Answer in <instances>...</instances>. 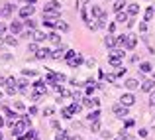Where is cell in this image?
Wrapping results in <instances>:
<instances>
[{
    "mask_svg": "<svg viewBox=\"0 0 155 140\" xmlns=\"http://www.w3.org/2000/svg\"><path fill=\"white\" fill-rule=\"evenodd\" d=\"M2 44H4V36H0V46H2Z\"/></svg>",
    "mask_w": 155,
    "mask_h": 140,
    "instance_id": "cell-58",
    "label": "cell"
},
{
    "mask_svg": "<svg viewBox=\"0 0 155 140\" xmlns=\"http://www.w3.org/2000/svg\"><path fill=\"white\" fill-rule=\"evenodd\" d=\"M22 73H24V75H26V77H28V75H30V77H35V75H38V73H35L34 69H24Z\"/></svg>",
    "mask_w": 155,
    "mask_h": 140,
    "instance_id": "cell-45",
    "label": "cell"
},
{
    "mask_svg": "<svg viewBox=\"0 0 155 140\" xmlns=\"http://www.w3.org/2000/svg\"><path fill=\"white\" fill-rule=\"evenodd\" d=\"M53 113H55V109H53V107H45V110H43V114H47V117H51Z\"/></svg>",
    "mask_w": 155,
    "mask_h": 140,
    "instance_id": "cell-47",
    "label": "cell"
},
{
    "mask_svg": "<svg viewBox=\"0 0 155 140\" xmlns=\"http://www.w3.org/2000/svg\"><path fill=\"white\" fill-rule=\"evenodd\" d=\"M61 18H43V26L45 28H57V22Z\"/></svg>",
    "mask_w": 155,
    "mask_h": 140,
    "instance_id": "cell-23",
    "label": "cell"
},
{
    "mask_svg": "<svg viewBox=\"0 0 155 140\" xmlns=\"http://www.w3.org/2000/svg\"><path fill=\"white\" fill-rule=\"evenodd\" d=\"M94 91H96V85H87V87H84V93H87V97H91Z\"/></svg>",
    "mask_w": 155,
    "mask_h": 140,
    "instance_id": "cell-37",
    "label": "cell"
},
{
    "mask_svg": "<svg viewBox=\"0 0 155 140\" xmlns=\"http://www.w3.org/2000/svg\"><path fill=\"white\" fill-rule=\"evenodd\" d=\"M126 6H128V2H126V0H116V2H114V6H112V10L116 12V14H120L122 10H126Z\"/></svg>",
    "mask_w": 155,
    "mask_h": 140,
    "instance_id": "cell-14",
    "label": "cell"
},
{
    "mask_svg": "<svg viewBox=\"0 0 155 140\" xmlns=\"http://www.w3.org/2000/svg\"><path fill=\"white\" fill-rule=\"evenodd\" d=\"M71 140H83V136H79V134H75V136H71Z\"/></svg>",
    "mask_w": 155,
    "mask_h": 140,
    "instance_id": "cell-56",
    "label": "cell"
},
{
    "mask_svg": "<svg viewBox=\"0 0 155 140\" xmlns=\"http://www.w3.org/2000/svg\"><path fill=\"white\" fill-rule=\"evenodd\" d=\"M91 12H92V16H94V18H104V10H102V8H100V6H91Z\"/></svg>",
    "mask_w": 155,
    "mask_h": 140,
    "instance_id": "cell-22",
    "label": "cell"
},
{
    "mask_svg": "<svg viewBox=\"0 0 155 140\" xmlns=\"http://www.w3.org/2000/svg\"><path fill=\"white\" fill-rule=\"evenodd\" d=\"M126 71H128V69H126L124 65H122V67H118V71H116V77H124V75H126Z\"/></svg>",
    "mask_w": 155,
    "mask_h": 140,
    "instance_id": "cell-44",
    "label": "cell"
},
{
    "mask_svg": "<svg viewBox=\"0 0 155 140\" xmlns=\"http://www.w3.org/2000/svg\"><path fill=\"white\" fill-rule=\"evenodd\" d=\"M153 14H155V10H153V6H147V10H145V14H143V18H145V22H149V20L153 18Z\"/></svg>",
    "mask_w": 155,
    "mask_h": 140,
    "instance_id": "cell-33",
    "label": "cell"
},
{
    "mask_svg": "<svg viewBox=\"0 0 155 140\" xmlns=\"http://www.w3.org/2000/svg\"><path fill=\"white\" fill-rule=\"evenodd\" d=\"M8 83V79H6V77H0V85H6Z\"/></svg>",
    "mask_w": 155,
    "mask_h": 140,
    "instance_id": "cell-55",
    "label": "cell"
},
{
    "mask_svg": "<svg viewBox=\"0 0 155 140\" xmlns=\"http://www.w3.org/2000/svg\"><path fill=\"white\" fill-rule=\"evenodd\" d=\"M16 93H18L16 85H6V95H16Z\"/></svg>",
    "mask_w": 155,
    "mask_h": 140,
    "instance_id": "cell-36",
    "label": "cell"
},
{
    "mask_svg": "<svg viewBox=\"0 0 155 140\" xmlns=\"http://www.w3.org/2000/svg\"><path fill=\"white\" fill-rule=\"evenodd\" d=\"M47 40L59 46V44H61V36H59V32H51V34H47Z\"/></svg>",
    "mask_w": 155,
    "mask_h": 140,
    "instance_id": "cell-24",
    "label": "cell"
},
{
    "mask_svg": "<svg viewBox=\"0 0 155 140\" xmlns=\"http://www.w3.org/2000/svg\"><path fill=\"white\" fill-rule=\"evenodd\" d=\"M57 32H69V24L67 22H63V20H59L57 22V28H55Z\"/></svg>",
    "mask_w": 155,
    "mask_h": 140,
    "instance_id": "cell-31",
    "label": "cell"
},
{
    "mask_svg": "<svg viewBox=\"0 0 155 140\" xmlns=\"http://www.w3.org/2000/svg\"><path fill=\"white\" fill-rule=\"evenodd\" d=\"M47 57H51V51L47 47H39V51L35 53V59H47Z\"/></svg>",
    "mask_w": 155,
    "mask_h": 140,
    "instance_id": "cell-17",
    "label": "cell"
},
{
    "mask_svg": "<svg viewBox=\"0 0 155 140\" xmlns=\"http://www.w3.org/2000/svg\"><path fill=\"white\" fill-rule=\"evenodd\" d=\"M116 20H118L120 24H124V22L128 24V22H130V16H128V12H120V14L116 16Z\"/></svg>",
    "mask_w": 155,
    "mask_h": 140,
    "instance_id": "cell-29",
    "label": "cell"
},
{
    "mask_svg": "<svg viewBox=\"0 0 155 140\" xmlns=\"http://www.w3.org/2000/svg\"><path fill=\"white\" fill-rule=\"evenodd\" d=\"M34 12H35V6H34V4H26V6L20 8V18H22V20H28V18H31V16H34Z\"/></svg>",
    "mask_w": 155,
    "mask_h": 140,
    "instance_id": "cell-2",
    "label": "cell"
},
{
    "mask_svg": "<svg viewBox=\"0 0 155 140\" xmlns=\"http://www.w3.org/2000/svg\"><path fill=\"white\" fill-rule=\"evenodd\" d=\"M28 114H31V117H35V114H38V107H30V110H28Z\"/></svg>",
    "mask_w": 155,
    "mask_h": 140,
    "instance_id": "cell-48",
    "label": "cell"
},
{
    "mask_svg": "<svg viewBox=\"0 0 155 140\" xmlns=\"http://www.w3.org/2000/svg\"><path fill=\"white\" fill-rule=\"evenodd\" d=\"M77 55V51L75 49H67V53H65V61H69V59H73V57Z\"/></svg>",
    "mask_w": 155,
    "mask_h": 140,
    "instance_id": "cell-40",
    "label": "cell"
},
{
    "mask_svg": "<svg viewBox=\"0 0 155 140\" xmlns=\"http://www.w3.org/2000/svg\"><path fill=\"white\" fill-rule=\"evenodd\" d=\"M104 46L108 49H114L116 47V36H106L104 38Z\"/></svg>",
    "mask_w": 155,
    "mask_h": 140,
    "instance_id": "cell-21",
    "label": "cell"
},
{
    "mask_svg": "<svg viewBox=\"0 0 155 140\" xmlns=\"http://www.w3.org/2000/svg\"><path fill=\"white\" fill-rule=\"evenodd\" d=\"M145 30H147V26H145V24L141 22V24H140V32H145Z\"/></svg>",
    "mask_w": 155,
    "mask_h": 140,
    "instance_id": "cell-54",
    "label": "cell"
},
{
    "mask_svg": "<svg viewBox=\"0 0 155 140\" xmlns=\"http://www.w3.org/2000/svg\"><path fill=\"white\" fill-rule=\"evenodd\" d=\"M43 10H47V12H59V14H61V6H59L57 0H45V8H43Z\"/></svg>",
    "mask_w": 155,
    "mask_h": 140,
    "instance_id": "cell-5",
    "label": "cell"
},
{
    "mask_svg": "<svg viewBox=\"0 0 155 140\" xmlns=\"http://www.w3.org/2000/svg\"><path fill=\"white\" fill-rule=\"evenodd\" d=\"M112 113L116 114L118 118H126V117H128V107H124V105H120V103H118V105L112 107Z\"/></svg>",
    "mask_w": 155,
    "mask_h": 140,
    "instance_id": "cell-4",
    "label": "cell"
},
{
    "mask_svg": "<svg viewBox=\"0 0 155 140\" xmlns=\"http://www.w3.org/2000/svg\"><path fill=\"white\" fill-rule=\"evenodd\" d=\"M55 140H71V136H69V130H59V132L55 134Z\"/></svg>",
    "mask_w": 155,
    "mask_h": 140,
    "instance_id": "cell-28",
    "label": "cell"
},
{
    "mask_svg": "<svg viewBox=\"0 0 155 140\" xmlns=\"http://www.w3.org/2000/svg\"><path fill=\"white\" fill-rule=\"evenodd\" d=\"M4 124H6V121H4V117H0V128H2Z\"/></svg>",
    "mask_w": 155,
    "mask_h": 140,
    "instance_id": "cell-57",
    "label": "cell"
},
{
    "mask_svg": "<svg viewBox=\"0 0 155 140\" xmlns=\"http://www.w3.org/2000/svg\"><path fill=\"white\" fill-rule=\"evenodd\" d=\"M134 103H136V97H134L132 93H126V95L120 97V105H124V107H132Z\"/></svg>",
    "mask_w": 155,
    "mask_h": 140,
    "instance_id": "cell-6",
    "label": "cell"
},
{
    "mask_svg": "<svg viewBox=\"0 0 155 140\" xmlns=\"http://www.w3.org/2000/svg\"><path fill=\"white\" fill-rule=\"evenodd\" d=\"M104 79H106V81H110V83H116L118 77H116V73H108V75H104Z\"/></svg>",
    "mask_w": 155,
    "mask_h": 140,
    "instance_id": "cell-41",
    "label": "cell"
},
{
    "mask_svg": "<svg viewBox=\"0 0 155 140\" xmlns=\"http://www.w3.org/2000/svg\"><path fill=\"white\" fill-rule=\"evenodd\" d=\"M43 18H59V12H47V10H43Z\"/></svg>",
    "mask_w": 155,
    "mask_h": 140,
    "instance_id": "cell-39",
    "label": "cell"
},
{
    "mask_svg": "<svg viewBox=\"0 0 155 140\" xmlns=\"http://www.w3.org/2000/svg\"><path fill=\"white\" fill-rule=\"evenodd\" d=\"M45 40H47V34H45V32H41V30H35V32H34V42H35V44L45 42Z\"/></svg>",
    "mask_w": 155,
    "mask_h": 140,
    "instance_id": "cell-18",
    "label": "cell"
},
{
    "mask_svg": "<svg viewBox=\"0 0 155 140\" xmlns=\"http://www.w3.org/2000/svg\"><path fill=\"white\" fill-rule=\"evenodd\" d=\"M81 63H83V55H81V53H77V55L73 57V59H69V61H67L69 67H79Z\"/></svg>",
    "mask_w": 155,
    "mask_h": 140,
    "instance_id": "cell-16",
    "label": "cell"
},
{
    "mask_svg": "<svg viewBox=\"0 0 155 140\" xmlns=\"http://www.w3.org/2000/svg\"><path fill=\"white\" fill-rule=\"evenodd\" d=\"M69 109H71V113H73V114H77L81 109H83V105H81V103H71V105H69Z\"/></svg>",
    "mask_w": 155,
    "mask_h": 140,
    "instance_id": "cell-34",
    "label": "cell"
},
{
    "mask_svg": "<svg viewBox=\"0 0 155 140\" xmlns=\"http://www.w3.org/2000/svg\"><path fill=\"white\" fill-rule=\"evenodd\" d=\"M153 87H155V79H145L141 83V91H145V93H151Z\"/></svg>",
    "mask_w": 155,
    "mask_h": 140,
    "instance_id": "cell-12",
    "label": "cell"
},
{
    "mask_svg": "<svg viewBox=\"0 0 155 140\" xmlns=\"http://www.w3.org/2000/svg\"><path fill=\"white\" fill-rule=\"evenodd\" d=\"M149 105L155 107V93H151V97H149Z\"/></svg>",
    "mask_w": 155,
    "mask_h": 140,
    "instance_id": "cell-51",
    "label": "cell"
},
{
    "mask_svg": "<svg viewBox=\"0 0 155 140\" xmlns=\"http://www.w3.org/2000/svg\"><path fill=\"white\" fill-rule=\"evenodd\" d=\"M4 32H6V24L0 22V36H4Z\"/></svg>",
    "mask_w": 155,
    "mask_h": 140,
    "instance_id": "cell-50",
    "label": "cell"
},
{
    "mask_svg": "<svg viewBox=\"0 0 155 140\" xmlns=\"http://www.w3.org/2000/svg\"><path fill=\"white\" fill-rule=\"evenodd\" d=\"M108 63L112 65V67H122V57L120 55H114V53H110V57H108Z\"/></svg>",
    "mask_w": 155,
    "mask_h": 140,
    "instance_id": "cell-11",
    "label": "cell"
},
{
    "mask_svg": "<svg viewBox=\"0 0 155 140\" xmlns=\"http://www.w3.org/2000/svg\"><path fill=\"white\" fill-rule=\"evenodd\" d=\"M91 128H92V132H98V130H100V121L91 122Z\"/></svg>",
    "mask_w": 155,
    "mask_h": 140,
    "instance_id": "cell-43",
    "label": "cell"
},
{
    "mask_svg": "<svg viewBox=\"0 0 155 140\" xmlns=\"http://www.w3.org/2000/svg\"><path fill=\"white\" fill-rule=\"evenodd\" d=\"M0 14H2V4H0Z\"/></svg>",
    "mask_w": 155,
    "mask_h": 140,
    "instance_id": "cell-60",
    "label": "cell"
},
{
    "mask_svg": "<svg viewBox=\"0 0 155 140\" xmlns=\"http://www.w3.org/2000/svg\"><path fill=\"white\" fill-rule=\"evenodd\" d=\"M130 126H134V121H132V118H128V121H126V128H130Z\"/></svg>",
    "mask_w": 155,
    "mask_h": 140,
    "instance_id": "cell-53",
    "label": "cell"
},
{
    "mask_svg": "<svg viewBox=\"0 0 155 140\" xmlns=\"http://www.w3.org/2000/svg\"><path fill=\"white\" fill-rule=\"evenodd\" d=\"M65 53H67V47H65V46H59L55 51H51V57H53V59H63Z\"/></svg>",
    "mask_w": 155,
    "mask_h": 140,
    "instance_id": "cell-9",
    "label": "cell"
},
{
    "mask_svg": "<svg viewBox=\"0 0 155 140\" xmlns=\"http://www.w3.org/2000/svg\"><path fill=\"white\" fill-rule=\"evenodd\" d=\"M31 124V121H30V114H24L20 121H16V124L12 126V136H22V132H26L28 130V126Z\"/></svg>",
    "mask_w": 155,
    "mask_h": 140,
    "instance_id": "cell-1",
    "label": "cell"
},
{
    "mask_svg": "<svg viewBox=\"0 0 155 140\" xmlns=\"http://www.w3.org/2000/svg\"><path fill=\"white\" fill-rule=\"evenodd\" d=\"M137 46V36L128 34V40H126V49H134Z\"/></svg>",
    "mask_w": 155,
    "mask_h": 140,
    "instance_id": "cell-13",
    "label": "cell"
},
{
    "mask_svg": "<svg viewBox=\"0 0 155 140\" xmlns=\"http://www.w3.org/2000/svg\"><path fill=\"white\" fill-rule=\"evenodd\" d=\"M22 38H28V40H34V32H24V34H22Z\"/></svg>",
    "mask_w": 155,
    "mask_h": 140,
    "instance_id": "cell-49",
    "label": "cell"
},
{
    "mask_svg": "<svg viewBox=\"0 0 155 140\" xmlns=\"http://www.w3.org/2000/svg\"><path fill=\"white\" fill-rule=\"evenodd\" d=\"M137 134H140L141 138H147V136H149V130H147V128H140V132H137Z\"/></svg>",
    "mask_w": 155,
    "mask_h": 140,
    "instance_id": "cell-46",
    "label": "cell"
},
{
    "mask_svg": "<svg viewBox=\"0 0 155 140\" xmlns=\"http://www.w3.org/2000/svg\"><path fill=\"white\" fill-rule=\"evenodd\" d=\"M0 140H2V132H0Z\"/></svg>",
    "mask_w": 155,
    "mask_h": 140,
    "instance_id": "cell-61",
    "label": "cell"
},
{
    "mask_svg": "<svg viewBox=\"0 0 155 140\" xmlns=\"http://www.w3.org/2000/svg\"><path fill=\"white\" fill-rule=\"evenodd\" d=\"M140 12V6L137 4H128V16H136Z\"/></svg>",
    "mask_w": 155,
    "mask_h": 140,
    "instance_id": "cell-30",
    "label": "cell"
},
{
    "mask_svg": "<svg viewBox=\"0 0 155 140\" xmlns=\"http://www.w3.org/2000/svg\"><path fill=\"white\" fill-rule=\"evenodd\" d=\"M124 87L130 89V91H134V89L140 87V81H136V79H126V81H124Z\"/></svg>",
    "mask_w": 155,
    "mask_h": 140,
    "instance_id": "cell-20",
    "label": "cell"
},
{
    "mask_svg": "<svg viewBox=\"0 0 155 140\" xmlns=\"http://www.w3.org/2000/svg\"><path fill=\"white\" fill-rule=\"evenodd\" d=\"M100 136H102V140H110V138H112V132H110V130H102Z\"/></svg>",
    "mask_w": 155,
    "mask_h": 140,
    "instance_id": "cell-42",
    "label": "cell"
},
{
    "mask_svg": "<svg viewBox=\"0 0 155 140\" xmlns=\"http://www.w3.org/2000/svg\"><path fill=\"white\" fill-rule=\"evenodd\" d=\"M140 69H141V73H149V71H153V65L149 63V61H141Z\"/></svg>",
    "mask_w": 155,
    "mask_h": 140,
    "instance_id": "cell-27",
    "label": "cell"
},
{
    "mask_svg": "<svg viewBox=\"0 0 155 140\" xmlns=\"http://www.w3.org/2000/svg\"><path fill=\"white\" fill-rule=\"evenodd\" d=\"M16 10V6H14V4H10V2H4L2 4V14H0V16H4V18H10V16H12V12H14Z\"/></svg>",
    "mask_w": 155,
    "mask_h": 140,
    "instance_id": "cell-7",
    "label": "cell"
},
{
    "mask_svg": "<svg viewBox=\"0 0 155 140\" xmlns=\"http://www.w3.org/2000/svg\"><path fill=\"white\" fill-rule=\"evenodd\" d=\"M87 65H88V67H94L96 61H94V59H87Z\"/></svg>",
    "mask_w": 155,
    "mask_h": 140,
    "instance_id": "cell-52",
    "label": "cell"
},
{
    "mask_svg": "<svg viewBox=\"0 0 155 140\" xmlns=\"http://www.w3.org/2000/svg\"><path fill=\"white\" fill-rule=\"evenodd\" d=\"M26 2H28V4H34V2H35V0H26Z\"/></svg>",
    "mask_w": 155,
    "mask_h": 140,
    "instance_id": "cell-59",
    "label": "cell"
},
{
    "mask_svg": "<svg viewBox=\"0 0 155 140\" xmlns=\"http://www.w3.org/2000/svg\"><path fill=\"white\" fill-rule=\"evenodd\" d=\"M31 89H34L35 95H39V97H43V95H47V87H45V81L38 79L34 85H31Z\"/></svg>",
    "mask_w": 155,
    "mask_h": 140,
    "instance_id": "cell-3",
    "label": "cell"
},
{
    "mask_svg": "<svg viewBox=\"0 0 155 140\" xmlns=\"http://www.w3.org/2000/svg\"><path fill=\"white\" fill-rule=\"evenodd\" d=\"M22 30H24V22H18V20H14V22H10V32L12 34H22Z\"/></svg>",
    "mask_w": 155,
    "mask_h": 140,
    "instance_id": "cell-8",
    "label": "cell"
},
{
    "mask_svg": "<svg viewBox=\"0 0 155 140\" xmlns=\"http://www.w3.org/2000/svg\"><path fill=\"white\" fill-rule=\"evenodd\" d=\"M83 105H84V107H88V109H92V107H94V109H98L100 101H98V99H94V97H87V99L83 101Z\"/></svg>",
    "mask_w": 155,
    "mask_h": 140,
    "instance_id": "cell-10",
    "label": "cell"
},
{
    "mask_svg": "<svg viewBox=\"0 0 155 140\" xmlns=\"http://www.w3.org/2000/svg\"><path fill=\"white\" fill-rule=\"evenodd\" d=\"M24 28H28L30 32H35L38 30V24H35L34 18H28V20H24Z\"/></svg>",
    "mask_w": 155,
    "mask_h": 140,
    "instance_id": "cell-19",
    "label": "cell"
},
{
    "mask_svg": "<svg viewBox=\"0 0 155 140\" xmlns=\"http://www.w3.org/2000/svg\"><path fill=\"white\" fill-rule=\"evenodd\" d=\"M38 138V130H26V134H22V136H18V140H35Z\"/></svg>",
    "mask_w": 155,
    "mask_h": 140,
    "instance_id": "cell-15",
    "label": "cell"
},
{
    "mask_svg": "<svg viewBox=\"0 0 155 140\" xmlns=\"http://www.w3.org/2000/svg\"><path fill=\"white\" fill-rule=\"evenodd\" d=\"M73 117H75V114L71 113V109H69V107H65V109H61V118H65V121H71Z\"/></svg>",
    "mask_w": 155,
    "mask_h": 140,
    "instance_id": "cell-26",
    "label": "cell"
},
{
    "mask_svg": "<svg viewBox=\"0 0 155 140\" xmlns=\"http://www.w3.org/2000/svg\"><path fill=\"white\" fill-rule=\"evenodd\" d=\"M88 121L91 122H96V121H100V110L98 109H94V110H91V113H88Z\"/></svg>",
    "mask_w": 155,
    "mask_h": 140,
    "instance_id": "cell-25",
    "label": "cell"
},
{
    "mask_svg": "<svg viewBox=\"0 0 155 140\" xmlns=\"http://www.w3.org/2000/svg\"><path fill=\"white\" fill-rule=\"evenodd\" d=\"M28 51H30V53H34V55H35V53L39 51L38 44H35V42H30V46H28Z\"/></svg>",
    "mask_w": 155,
    "mask_h": 140,
    "instance_id": "cell-35",
    "label": "cell"
},
{
    "mask_svg": "<svg viewBox=\"0 0 155 140\" xmlns=\"http://www.w3.org/2000/svg\"><path fill=\"white\" fill-rule=\"evenodd\" d=\"M4 44H8V46H18V40L14 38V34L12 36H4Z\"/></svg>",
    "mask_w": 155,
    "mask_h": 140,
    "instance_id": "cell-32",
    "label": "cell"
},
{
    "mask_svg": "<svg viewBox=\"0 0 155 140\" xmlns=\"http://www.w3.org/2000/svg\"><path fill=\"white\" fill-rule=\"evenodd\" d=\"M71 97H73V99H75V103H79V101H81V97H83V93H81V91H79V89H75V91H73V93H71Z\"/></svg>",
    "mask_w": 155,
    "mask_h": 140,
    "instance_id": "cell-38",
    "label": "cell"
},
{
    "mask_svg": "<svg viewBox=\"0 0 155 140\" xmlns=\"http://www.w3.org/2000/svg\"><path fill=\"white\" fill-rule=\"evenodd\" d=\"M0 97H2V93H0Z\"/></svg>",
    "mask_w": 155,
    "mask_h": 140,
    "instance_id": "cell-62",
    "label": "cell"
}]
</instances>
